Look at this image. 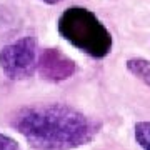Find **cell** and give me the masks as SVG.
Masks as SVG:
<instances>
[{
    "label": "cell",
    "instance_id": "obj_1",
    "mask_svg": "<svg viewBox=\"0 0 150 150\" xmlns=\"http://www.w3.org/2000/svg\"><path fill=\"white\" fill-rule=\"evenodd\" d=\"M12 129L35 150H75L93 142L102 123L62 102L33 103L18 108Z\"/></svg>",
    "mask_w": 150,
    "mask_h": 150
},
{
    "label": "cell",
    "instance_id": "obj_2",
    "mask_svg": "<svg viewBox=\"0 0 150 150\" xmlns=\"http://www.w3.org/2000/svg\"><path fill=\"white\" fill-rule=\"evenodd\" d=\"M57 32L69 45L92 59L102 60L112 52V33L90 8L80 5L65 8L57 18Z\"/></svg>",
    "mask_w": 150,
    "mask_h": 150
},
{
    "label": "cell",
    "instance_id": "obj_3",
    "mask_svg": "<svg viewBox=\"0 0 150 150\" xmlns=\"http://www.w3.org/2000/svg\"><path fill=\"white\" fill-rule=\"evenodd\" d=\"M38 45L35 37L25 35L0 48V70L13 82L27 80L37 72Z\"/></svg>",
    "mask_w": 150,
    "mask_h": 150
},
{
    "label": "cell",
    "instance_id": "obj_4",
    "mask_svg": "<svg viewBox=\"0 0 150 150\" xmlns=\"http://www.w3.org/2000/svg\"><path fill=\"white\" fill-rule=\"evenodd\" d=\"M37 72L42 80L50 83H62L70 80L77 74V64L60 48L47 47L42 48L38 54Z\"/></svg>",
    "mask_w": 150,
    "mask_h": 150
},
{
    "label": "cell",
    "instance_id": "obj_5",
    "mask_svg": "<svg viewBox=\"0 0 150 150\" xmlns=\"http://www.w3.org/2000/svg\"><path fill=\"white\" fill-rule=\"evenodd\" d=\"M125 67L137 80H140L150 88V60L144 57H130L125 62Z\"/></svg>",
    "mask_w": 150,
    "mask_h": 150
},
{
    "label": "cell",
    "instance_id": "obj_6",
    "mask_svg": "<svg viewBox=\"0 0 150 150\" xmlns=\"http://www.w3.org/2000/svg\"><path fill=\"white\" fill-rule=\"evenodd\" d=\"M134 137L142 150H150V120H142L135 123Z\"/></svg>",
    "mask_w": 150,
    "mask_h": 150
},
{
    "label": "cell",
    "instance_id": "obj_7",
    "mask_svg": "<svg viewBox=\"0 0 150 150\" xmlns=\"http://www.w3.org/2000/svg\"><path fill=\"white\" fill-rule=\"evenodd\" d=\"M0 150H20V145L13 137L0 132Z\"/></svg>",
    "mask_w": 150,
    "mask_h": 150
},
{
    "label": "cell",
    "instance_id": "obj_8",
    "mask_svg": "<svg viewBox=\"0 0 150 150\" xmlns=\"http://www.w3.org/2000/svg\"><path fill=\"white\" fill-rule=\"evenodd\" d=\"M38 2H42L45 5H59L60 2H64V0H38Z\"/></svg>",
    "mask_w": 150,
    "mask_h": 150
}]
</instances>
